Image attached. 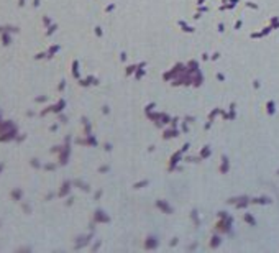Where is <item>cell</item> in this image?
<instances>
[{"instance_id":"cell-1","label":"cell","mask_w":279,"mask_h":253,"mask_svg":"<svg viewBox=\"0 0 279 253\" xmlns=\"http://www.w3.org/2000/svg\"><path fill=\"white\" fill-rule=\"evenodd\" d=\"M17 135H18V130H17V127H15V128H12V130H9V132H5V133L0 135V142H10V140H15V138H17Z\"/></svg>"},{"instance_id":"cell-2","label":"cell","mask_w":279,"mask_h":253,"mask_svg":"<svg viewBox=\"0 0 279 253\" xmlns=\"http://www.w3.org/2000/svg\"><path fill=\"white\" fill-rule=\"evenodd\" d=\"M12 128H15V125H13V122H7V120H2L0 122V135L2 133H5V132H9V130H12Z\"/></svg>"},{"instance_id":"cell-6","label":"cell","mask_w":279,"mask_h":253,"mask_svg":"<svg viewBox=\"0 0 279 253\" xmlns=\"http://www.w3.org/2000/svg\"><path fill=\"white\" fill-rule=\"evenodd\" d=\"M30 164H31L33 168H39V161H38L36 158H33V159H31V163H30Z\"/></svg>"},{"instance_id":"cell-10","label":"cell","mask_w":279,"mask_h":253,"mask_svg":"<svg viewBox=\"0 0 279 253\" xmlns=\"http://www.w3.org/2000/svg\"><path fill=\"white\" fill-rule=\"evenodd\" d=\"M33 5H35V7H38V5H39V0H33Z\"/></svg>"},{"instance_id":"cell-11","label":"cell","mask_w":279,"mask_h":253,"mask_svg":"<svg viewBox=\"0 0 279 253\" xmlns=\"http://www.w3.org/2000/svg\"><path fill=\"white\" fill-rule=\"evenodd\" d=\"M0 122H2V114H0Z\"/></svg>"},{"instance_id":"cell-12","label":"cell","mask_w":279,"mask_h":253,"mask_svg":"<svg viewBox=\"0 0 279 253\" xmlns=\"http://www.w3.org/2000/svg\"><path fill=\"white\" fill-rule=\"evenodd\" d=\"M0 225H2V222H0Z\"/></svg>"},{"instance_id":"cell-5","label":"cell","mask_w":279,"mask_h":253,"mask_svg":"<svg viewBox=\"0 0 279 253\" xmlns=\"http://www.w3.org/2000/svg\"><path fill=\"white\" fill-rule=\"evenodd\" d=\"M22 209L25 210V214H30L31 212V207L28 206V202H23V200H22Z\"/></svg>"},{"instance_id":"cell-8","label":"cell","mask_w":279,"mask_h":253,"mask_svg":"<svg viewBox=\"0 0 279 253\" xmlns=\"http://www.w3.org/2000/svg\"><path fill=\"white\" fill-rule=\"evenodd\" d=\"M3 169H5V163H3V161H2V163H0V173H2Z\"/></svg>"},{"instance_id":"cell-4","label":"cell","mask_w":279,"mask_h":253,"mask_svg":"<svg viewBox=\"0 0 279 253\" xmlns=\"http://www.w3.org/2000/svg\"><path fill=\"white\" fill-rule=\"evenodd\" d=\"M10 43H12V38H10L9 31H2V45L3 46H9Z\"/></svg>"},{"instance_id":"cell-3","label":"cell","mask_w":279,"mask_h":253,"mask_svg":"<svg viewBox=\"0 0 279 253\" xmlns=\"http://www.w3.org/2000/svg\"><path fill=\"white\" fill-rule=\"evenodd\" d=\"M10 197L15 200V202H20V200L23 199V191H22V187H17V189H13L10 192Z\"/></svg>"},{"instance_id":"cell-9","label":"cell","mask_w":279,"mask_h":253,"mask_svg":"<svg viewBox=\"0 0 279 253\" xmlns=\"http://www.w3.org/2000/svg\"><path fill=\"white\" fill-rule=\"evenodd\" d=\"M18 5L23 7V5H25V0H18Z\"/></svg>"},{"instance_id":"cell-7","label":"cell","mask_w":279,"mask_h":253,"mask_svg":"<svg viewBox=\"0 0 279 253\" xmlns=\"http://www.w3.org/2000/svg\"><path fill=\"white\" fill-rule=\"evenodd\" d=\"M25 138H26L25 135H17V138H15V140H17V142H23Z\"/></svg>"}]
</instances>
